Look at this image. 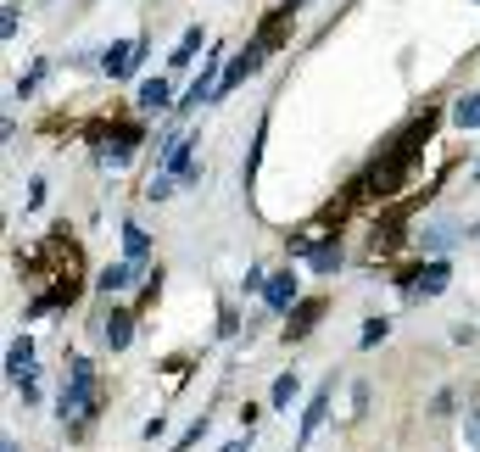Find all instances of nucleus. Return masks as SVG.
<instances>
[{
    "label": "nucleus",
    "mask_w": 480,
    "mask_h": 452,
    "mask_svg": "<svg viewBox=\"0 0 480 452\" xmlns=\"http://www.w3.org/2000/svg\"><path fill=\"white\" fill-rule=\"evenodd\" d=\"M386 335H391V319H386V313H374V319H363V335H358V346L369 352V346H380Z\"/></svg>",
    "instance_id": "obj_19"
},
{
    "label": "nucleus",
    "mask_w": 480,
    "mask_h": 452,
    "mask_svg": "<svg viewBox=\"0 0 480 452\" xmlns=\"http://www.w3.org/2000/svg\"><path fill=\"white\" fill-rule=\"evenodd\" d=\"M224 452H252V430H246V436H240V441H229Z\"/></svg>",
    "instance_id": "obj_28"
},
{
    "label": "nucleus",
    "mask_w": 480,
    "mask_h": 452,
    "mask_svg": "<svg viewBox=\"0 0 480 452\" xmlns=\"http://www.w3.org/2000/svg\"><path fill=\"white\" fill-rule=\"evenodd\" d=\"M17 12H23V6H6V17H0V34H6V39L17 34Z\"/></svg>",
    "instance_id": "obj_27"
},
{
    "label": "nucleus",
    "mask_w": 480,
    "mask_h": 452,
    "mask_svg": "<svg viewBox=\"0 0 480 452\" xmlns=\"http://www.w3.org/2000/svg\"><path fill=\"white\" fill-rule=\"evenodd\" d=\"M475 179H480V162H475Z\"/></svg>",
    "instance_id": "obj_30"
},
{
    "label": "nucleus",
    "mask_w": 480,
    "mask_h": 452,
    "mask_svg": "<svg viewBox=\"0 0 480 452\" xmlns=\"http://www.w3.org/2000/svg\"><path fill=\"white\" fill-rule=\"evenodd\" d=\"M235 330H240V313L224 302V307H218V335H235Z\"/></svg>",
    "instance_id": "obj_25"
},
{
    "label": "nucleus",
    "mask_w": 480,
    "mask_h": 452,
    "mask_svg": "<svg viewBox=\"0 0 480 452\" xmlns=\"http://www.w3.org/2000/svg\"><path fill=\"white\" fill-rule=\"evenodd\" d=\"M452 117H458V129H480V95H464L452 107Z\"/></svg>",
    "instance_id": "obj_20"
},
{
    "label": "nucleus",
    "mask_w": 480,
    "mask_h": 452,
    "mask_svg": "<svg viewBox=\"0 0 480 452\" xmlns=\"http://www.w3.org/2000/svg\"><path fill=\"white\" fill-rule=\"evenodd\" d=\"M341 262H346V252H341V235H324L319 246H313V257H307V269H313V274H336V269H341Z\"/></svg>",
    "instance_id": "obj_11"
},
{
    "label": "nucleus",
    "mask_w": 480,
    "mask_h": 452,
    "mask_svg": "<svg viewBox=\"0 0 480 452\" xmlns=\"http://www.w3.org/2000/svg\"><path fill=\"white\" fill-rule=\"evenodd\" d=\"M263 140H268V117L257 123V134H252V151H246V162H240V184H252V179H257V162H263Z\"/></svg>",
    "instance_id": "obj_17"
},
{
    "label": "nucleus",
    "mask_w": 480,
    "mask_h": 452,
    "mask_svg": "<svg viewBox=\"0 0 480 452\" xmlns=\"http://www.w3.org/2000/svg\"><path fill=\"white\" fill-rule=\"evenodd\" d=\"M464 452H480V408H464Z\"/></svg>",
    "instance_id": "obj_24"
},
{
    "label": "nucleus",
    "mask_w": 480,
    "mask_h": 452,
    "mask_svg": "<svg viewBox=\"0 0 480 452\" xmlns=\"http://www.w3.org/2000/svg\"><path fill=\"white\" fill-rule=\"evenodd\" d=\"M6 375H12V385L23 380V375H34V341H28V335H17V341L6 346Z\"/></svg>",
    "instance_id": "obj_14"
},
{
    "label": "nucleus",
    "mask_w": 480,
    "mask_h": 452,
    "mask_svg": "<svg viewBox=\"0 0 480 452\" xmlns=\"http://www.w3.org/2000/svg\"><path fill=\"white\" fill-rule=\"evenodd\" d=\"M118 235H123V262H145V257H151V235H145L140 223H134V218L123 223Z\"/></svg>",
    "instance_id": "obj_15"
},
{
    "label": "nucleus",
    "mask_w": 480,
    "mask_h": 452,
    "mask_svg": "<svg viewBox=\"0 0 480 452\" xmlns=\"http://www.w3.org/2000/svg\"><path fill=\"white\" fill-rule=\"evenodd\" d=\"M145 51H151V45H145V34H134V39H118V45H107V51H101V61H95V68L107 73V78H129V73H140Z\"/></svg>",
    "instance_id": "obj_3"
},
{
    "label": "nucleus",
    "mask_w": 480,
    "mask_h": 452,
    "mask_svg": "<svg viewBox=\"0 0 480 452\" xmlns=\"http://www.w3.org/2000/svg\"><path fill=\"white\" fill-rule=\"evenodd\" d=\"M95 324H101V341H107L112 352H123V346L134 341V313H123V307H112V313L95 319Z\"/></svg>",
    "instance_id": "obj_7"
},
{
    "label": "nucleus",
    "mask_w": 480,
    "mask_h": 452,
    "mask_svg": "<svg viewBox=\"0 0 480 452\" xmlns=\"http://www.w3.org/2000/svg\"><path fill=\"white\" fill-rule=\"evenodd\" d=\"M329 397H336V380H324L319 391L307 397V408H302V430H297V452H302V447L313 441V430H319V424L329 419Z\"/></svg>",
    "instance_id": "obj_5"
},
{
    "label": "nucleus",
    "mask_w": 480,
    "mask_h": 452,
    "mask_svg": "<svg viewBox=\"0 0 480 452\" xmlns=\"http://www.w3.org/2000/svg\"><path fill=\"white\" fill-rule=\"evenodd\" d=\"M201 45H207V34H201V28H184V34H179V45H174V56H168V68H174V73H184V68L196 61V51H201Z\"/></svg>",
    "instance_id": "obj_16"
},
{
    "label": "nucleus",
    "mask_w": 480,
    "mask_h": 452,
    "mask_svg": "<svg viewBox=\"0 0 480 452\" xmlns=\"http://www.w3.org/2000/svg\"><path fill=\"white\" fill-rule=\"evenodd\" d=\"M302 302V285H297V269H280L274 279H268V291H263V307L268 313H290V307Z\"/></svg>",
    "instance_id": "obj_6"
},
{
    "label": "nucleus",
    "mask_w": 480,
    "mask_h": 452,
    "mask_svg": "<svg viewBox=\"0 0 480 452\" xmlns=\"http://www.w3.org/2000/svg\"><path fill=\"white\" fill-rule=\"evenodd\" d=\"M134 274H140V262H107L95 279V291L101 296H123V291H134Z\"/></svg>",
    "instance_id": "obj_9"
},
{
    "label": "nucleus",
    "mask_w": 480,
    "mask_h": 452,
    "mask_svg": "<svg viewBox=\"0 0 480 452\" xmlns=\"http://www.w3.org/2000/svg\"><path fill=\"white\" fill-rule=\"evenodd\" d=\"M452 408H458V391H452V385H442V391L430 397V419H452Z\"/></svg>",
    "instance_id": "obj_21"
},
{
    "label": "nucleus",
    "mask_w": 480,
    "mask_h": 452,
    "mask_svg": "<svg viewBox=\"0 0 480 452\" xmlns=\"http://www.w3.org/2000/svg\"><path fill=\"white\" fill-rule=\"evenodd\" d=\"M0 452H23V447H17V441H12V436H6V447H0Z\"/></svg>",
    "instance_id": "obj_29"
},
{
    "label": "nucleus",
    "mask_w": 480,
    "mask_h": 452,
    "mask_svg": "<svg viewBox=\"0 0 480 452\" xmlns=\"http://www.w3.org/2000/svg\"><path fill=\"white\" fill-rule=\"evenodd\" d=\"M363 414H369V380L352 385V419H363Z\"/></svg>",
    "instance_id": "obj_26"
},
{
    "label": "nucleus",
    "mask_w": 480,
    "mask_h": 452,
    "mask_svg": "<svg viewBox=\"0 0 480 452\" xmlns=\"http://www.w3.org/2000/svg\"><path fill=\"white\" fill-rule=\"evenodd\" d=\"M140 146H145L140 123H107V129L95 134V162H101V168H123Z\"/></svg>",
    "instance_id": "obj_2"
},
{
    "label": "nucleus",
    "mask_w": 480,
    "mask_h": 452,
    "mask_svg": "<svg viewBox=\"0 0 480 452\" xmlns=\"http://www.w3.org/2000/svg\"><path fill=\"white\" fill-rule=\"evenodd\" d=\"M403 285H408V296L430 302V296H442L447 285H452V262H447V257H430V262H419V269H413Z\"/></svg>",
    "instance_id": "obj_4"
},
{
    "label": "nucleus",
    "mask_w": 480,
    "mask_h": 452,
    "mask_svg": "<svg viewBox=\"0 0 480 452\" xmlns=\"http://www.w3.org/2000/svg\"><path fill=\"white\" fill-rule=\"evenodd\" d=\"M458 240V223L452 218H435V223H419V252L425 257H442L447 246Z\"/></svg>",
    "instance_id": "obj_8"
},
{
    "label": "nucleus",
    "mask_w": 480,
    "mask_h": 452,
    "mask_svg": "<svg viewBox=\"0 0 480 452\" xmlns=\"http://www.w3.org/2000/svg\"><path fill=\"white\" fill-rule=\"evenodd\" d=\"M56 414L61 419H95L101 414V375H95L90 358L68 363V385H61V397H56Z\"/></svg>",
    "instance_id": "obj_1"
},
{
    "label": "nucleus",
    "mask_w": 480,
    "mask_h": 452,
    "mask_svg": "<svg viewBox=\"0 0 480 452\" xmlns=\"http://www.w3.org/2000/svg\"><path fill=\"white\" fill-rule=\"evenodd\" d=\"M324 319V296H307V302H297L290 307V324H285V335L290 341H302V335H313V324Z\"/></svg>",
    "instance_id": "obj_10"
},
{
    "label": "nucleus",
    "mask_w": 480,
    "mask_h": 452,
    "mask_svg": "<svg viewBox=\"0 0 480 452\" xmlns=\"http://www.w3.org/2000/svg\"><path fill=\"white\" fill-rule=\"evenodd\" d=\"M45 68H51V61H34V68H28L23 78H17V101H28V95L39 90V78H45Z\"/></svg>",
    "instance_id": "obj_22"
},
{
    "label": "nucleus",
    "mask_w": 480,
    "mask_h": 452,
    "mask_svg": "<svg viewBox=\"0 0 480 452\" xmlns=\"http://www.w3.org/2000/svg\"><path fill=\"white\" fill-rule=\"evenodd\" d=\"M268 279H274V274L252 262V269H246V279H240V291H246V296H263V291H268Z\"/></svg>",
    "instance_id": "obj_23"
},
{
    "label": "nucleus",
    "mask_w": 480,
    "mask_h": 452,
    "mask_svg": "<svg viewBox=\"0 0 480 452\" xmlns=\"http://www.w3.org/2000/svg\"><path fill=\"white\" fill-rule=\"evenodd\" d=\"M174 107V85H168V78H145V85H140V112H168Z\"/></svg>",
    "instance_id": "obj_12"
},
{
    "label": "nucleus",
    "mask_w": 480,
    "mask_h": 452,
    "mask_svg": "<svg viewBox=\"0 0 480 452\" xmlns=\"http://www.w3.org/2000/svg\"><path fill=\"white\" fill-rule=\"evenodd\" d=\"M174 184H179V179H174L168 168H157L151 179H145V190H140V196H145V201H168V196H174Z\"/></svg>",
    "instance_id": "obj_18"
},
{
    "label": "nucleus",
    "mask_w": 480,
    "mask_h": 452,
    "mask_svg": "<svg viewBox=\"0 0 480 452\" xmlns=\"http://www.w3.org/2000/svg\"><path fill=\"white\" fill-rule=\"evenodd\" d=\"M297 391H302V375H297V368H285V375H274V385H268V408L285 414V408L297 402Z\"/></svg>",
    "instance_id": "obj_13"
}]
</instances>
